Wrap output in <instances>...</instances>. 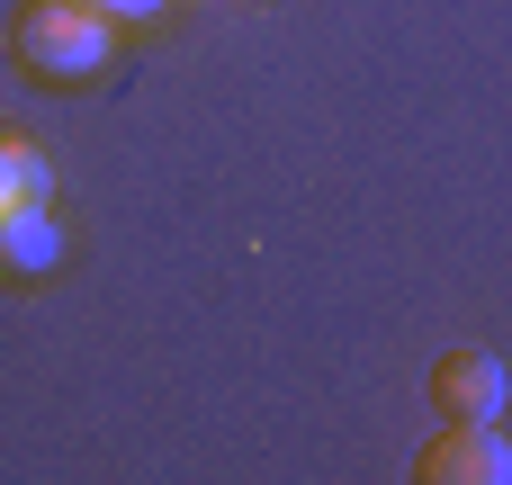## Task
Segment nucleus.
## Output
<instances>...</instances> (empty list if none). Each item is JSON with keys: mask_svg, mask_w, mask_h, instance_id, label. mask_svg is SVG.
I'll list each match as a JSON object with an SVG mask.
<instances>
[{"mask_svg": "<svg viewBox=\"0 0 512 485\" xmlns=\"http://www.w3.org/2000/svg\"><path fill=\"white\" fill-rule=\"evenodd\" d=\"M63 261V225L45 207H9L0 216V279H45Z\"/></svg>", "mask_w": 512, "mask_h": 485, "instance_id": "nucleus-4", "label": "nucleus"}, {"mask_svg": "<svg viewBox=\"0 0 512 485\" xmlns=\"http://www.w3.org/2000/svg\"><path fill=\"white\" fill-rule=\"evenodd\" d=\"M432 405H441V423H504L512 369L495 351H441L432 360Z\"/></svg>", "mask_w": 512, "mask_h": 485, "instance_id": "nucleus-3", "label": "nucleus"}, {"mask_svg": "<svg viewBox=\"0 0 512 485\" xmlns=\"http://www.w3.org/2000/svg\"><path fill=\"white\" fill-rule=\"evenodd\" d=\"M45 198H54V162H45V144H27V135L0 126V216H9V207H45Z\"/></svg>", "mask_w": 512, "mask_h": 485, "instance_id": "nucleus-5", "label": "nucleus"}, {"mask_svg": "<svg viewBox=\"0 0 512 485\" xmlns=\"http://www.w3.org/2000/svg\"><path fill=\"white\" fill-rule=\"evenodd\" d=\"M99 9H108L117 27H135V18H153V9H171V0H99Z\"/></svg>", "mask_w": 512, "mask_h": 485, "instance_id": "nucleus-6", "label": "nucleus"}, {"mask_svg": "<svg viewBox=\"0 0 512 485\" xmlns=\"http://www.w3.org/2000/svg\"><path fill=\"white\" fill-rule=\"evenodd\" d=\"M117 45V18L99 0H18L9 9V54L36 81H90Z\"/></svg>", "mask_w": 512, "mask_h": 485, "instance_id": "nucleus-1", "label": "nucleus"}, {"mask_svg": "<svg viewBox=\"0 0 512 485\" xmlns=\"http://www.w3.org/2000/svg\"><path fill=\"white\" fill-rule=\"evenodd\" d=\"M414 485H512V441L495 423H441L414 459Z\"/></svg>", "mask_w": 512, "mask_h": 485, "instance_id": "nucleus-2", "label": "nucleus"}]
</instances>
